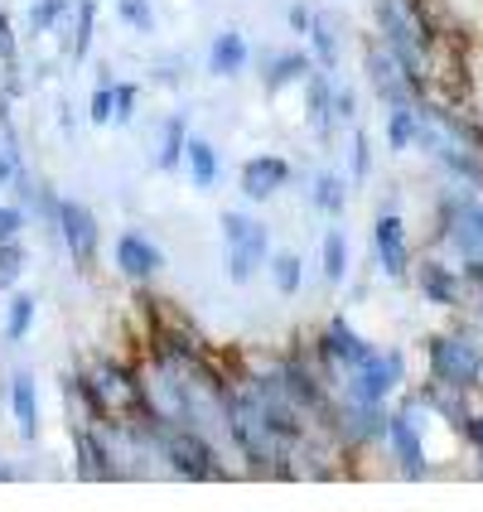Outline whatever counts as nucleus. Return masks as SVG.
<instances>
[{
    "label": "nucleus",
    "instance_id": "f257e3e1",
    "mask_svg": "<svg viewBox=\"0 0 483 512\" xmlns=\"http://www.w3.org/2000/svg\"><path fill=\"white\" fill-rule=\"evenodd\" d=\"M416 116H421L416 145L455 179L459 189L483 194V126L479 121L464 116L459 107H450V102H435V97H421Z\"/></svg>",
    "mask_w": 483,
    "mask_h": 512
},
{
    "label": "nucleus",
    "instance_id": "f03ea898",
    "mask_svg": "<svg viewBox=\"0 0 483 512\" xmlns=\"http://www.w3.org/2000/svg\"><path fill=\"white\" fill-rule=\"evenodd\" d=\"M223 406H228V435H232V450L252 464L256 474H276V479H300V469L290 464L295 450L281 445L271 426H266V416H261V406H256L252 387H247V377L237 372L228 382V392H223Z\"/></svg>",
    "mask_w": 483,
    "mask_h": 512
},
{
    "label": "nucleus",
    "instance_id": "7ed1b4c3",
    "mask_svg": "<svg viewBox=\"0 0 483 512\" xmlns=\"http://www.w3.org/2000/svg\"><path fill=\"white\" fill-rule=\"evenodd\" d=\"M150 450H160V459L170 464L179 479H194V484H223V479H232L228 464H223V450L199 426L160 421L155 435H150Z\"/></svg>",
    "mask_w": 483,
    "mask_h": 512
},
{
    "label": "nucleus",
    "instance_id": "20e7f679",
    "mask_svg": "<svg viewBox=\"0 0 483 512\" xmlns=\"http://www.w3.org/2000/svg\"><path fill=\"white\" fill-rule=\"evenodd\" d=\"M218 228H223V276L232 285L256 281V271L271 261V228L252 213H237V208L218 218Z\"/></svg>",
    "mask_w": 483,
    "mask_h": 512
},
{
    "label": "nucleus",
    "instance_id": "39448f33",
    "mask_svg": "<svg viewBox=\"0 0 483 512\" xmlns=\"http://www.w3.org/2000/svg\"><path fill=\"white\" fill-rule=\"evenodd\" d=\"M426 368L435 382L459 387V392H479L483 387V343L464 329L450 334H430L426 339Z\"/></svg>",
    "mask_w": 483,
    "mask_h": 512
},
{
    "label": "nucleus",
    "instance_id": "423d86ee",
    "mask_svg": "<svg viewBox=\"0 0 483 512\" xmlns=\"http://www.w3.org/2000/svg\"><path fill=\"white\" fill-rule=\"evenodd\" d=\"M435 247H450L464 261H483V203L474 189H455L435 203Z\"/></svg>",
    "mask_w": 483,
    "mask_h": 512
},
{
    "label": "nucleus",
    "instance_id": "0eeeda50",
    "mask_svg": "<svg viewBox=\"0 0 483 512\" xmlns=\"http://www.w3.org/2000/svg\"><path fill=\"white\" fill-rule=\"evenodd\" d=\"M401 382H406V353L401 348H377L363 368L343 372L339 397L358 401V406H387V397L401 392Z\"/></svg>",
    "mask_w": 483,
    "mask_h": 512
},
{
    "label": "nucleus",
    "instance_id": "6e6552de",
    "mask_svg": "<svg viewBox=\"0 0 483 512\" xmlns=\"http://www.w3.org/2000/svg\"><path fill=\"white\" fill-rule=\"evenodd\" d=\"M58 242H63V252L73 256L78 271H92V266H97L102 228H97V213H92L83 199H58Z\"/></svg>",
    "mask_w": 483,
    "mask_h": 512
},
{
    "label": "nucleus",
    "instance_id": "1a4fd4ad",
    "mask_svg": "<svg viewBox=\"0 0 483 512\" xmlns=\"http://www.w3.org/2000/svg\"><path fill=\"white\" fill-rule=\"evenodd\" d=\"M382 440H387V450H392L406 479H426V435H421V421H416V397L397 406V411H387V435Z\"/></svg>",
    "mask_w": 483,
    "mask_h": 512
},
{
    "label": "nucleus",
    "instance_id": "9d476101",
    "mask_svg": "<svg viewBox=\"0 0 483 512\" xmlns=\"http://www.w3.org/2000/svg\"><path fill=\"white\" fill-rule=\"evenodd\" d=\"M372 252H377V266H382L387 281L411 276V242H406V223H401V213L392 203L372 218Z\"/></svg>",
    "mask_w": 483,
    "mask_h": 512
},
{
    "label": "nucleus",
    "instance_id": "9b49d317",
    "mask_svg": "<svg viewBox=\"0 0 483 512\" xmlns=\"http://www.w3.org/2000/svg\"><path fill=\"white\" fill-rule=\"evenodd\" d=\"M314 353H319L324 363H334L339 372H353V368H363V363H368L377 348H372V343L363 339V334H358L353 324H348V314H334V319H329V324L319 329V339H314Z\"/></svg>",
    "mask_w": 483,
    "mask_h": 512
},
{
    "label": "nucleus",
    "instance_id": "f8f14e48",
    "mask_svg": "<svg viewBox=\"0 0 483 512\" xmlns=\"http://www.w3.org/2000/svg\"><path fill=\"white\" fill-rule=\"evenodd\" d=\"M363 73H368L372 92L382 97V107H397V102H421L411 83H406V73H401V63L392 58V49L382 44V39H368L363 44Z\"/></svg>",
    "mask_w": 483,
    "mask_h": 512
},
{
    "label": "nucleus",
    "instance_id": "ddd939ff",
    "mask_svg": "<svg viewBox=\"0 0 483 512\" xmlns=\"http://www.w3.org/2000/svg\"><path fill=\"white\" fill-rule=\"evenodd\" d=\"M411 276H416V290L426 295V305H440V310H464L469 305L464 276H459L455 266H445L440 256H421L411 266Z\"/></svg>",
    "mask_w": 483,
    "mask_h": 512
},
{
    "label": "nucleus",
    "instance_id": "4468645a",
    "mask_svg": "<svg viewBox=\"0 0 483 512\" xmlns=\"http://www.w3.org/2000/svg\"><path fill=\"white\" fill-rule=\"evenodd\" d=\"M116 271H121L131 285H150L160 271H165V252H160V242H150L145 232L126 228L121 237H116Z\"/></svg>",
    "mask_w": 483,
    "mask_h": 512
},
{
    "label": "nucleus",
    "instance_id": "2eb2a0df",
    "mask_svg": "<svg viewBox=\"0 0 483 512\" xmlns=\"http://www.w3.org/2000/svg\"><path fill=\"white\" fill-rule=\"evenodd\" d=\"M290 174L295 170H290L285 155H252V160H242V170H237V189H242L247 203H271L285 184H290Z\"/></svg>",
    "mask_w": 483,
    "mask_h": 512
},
{
    "label": "nucleus",
    "instance_id": "dca6fc26",
    "mask_svg": "<svg viewBox=\"0 0 483 512\" xmlns=\"http://www.w3.org/2000/svg\"><path fill=\"white\" fill-rule=\"evenodd\" d=\"M73 455H78V479H97V484L121 479V469H116V459H112V435H107V430L78 426V421H73Z\"/></svg>",
    "mask_w": 483,
    "mask_h": 512
},
{
    "label": "nucleus",
    "instance_id": "f3484780",
    "mask_svg": "<svg viewBox=\"0 0 483 512\" xmlns=\"http://www.w3.org/2000/svg\"><path fill=\"white\" fill-rule=\"evenodd\" d=\"M92 34H97V0H73V10L58 25V54L68 63H83L92 54Z\"/></svg>",
    "mask_w": 483,
    "mask_h": 512
},
{
    "label": "nucleus",
    "instance_id": "a211bd4d",
    "mask_svg": "<svg viewBox=\"0 0 483 512\" xmlns=\"http://www.w3.org/2000/svg\"><path fill=\"white\" fill-rule=\"evenodd\" d=\"M305 121H310V131L319 141H329L334 136V73H324V68H310L305 73Z\"/></svg>",
    "mask_w": 483,
    "mask_h": 512
},
{
    "label": "nucleus",
    "instance_id": "6ab92c4d",
    "mask_svg": "<svg viewBox=\"0 0 483 512\" xmlns=\"http://www.w3.org/2000/svg\"><path fill=\"white\" fill-rule=\"evenodd\" d=\"M314 68L310 49H276V54L261 58V87H266V97H281L285 87L305 83V73Z\"/></svg>",
    "mask_w": 483,
    "mask_h": 512
},
{
    "label": "nucleus",
    "instance_id": "aec40b11",
    "mask_svg": "<svg viewBox=\"0 0 483 512\" xmlns=\"http://www.w3.org/2000/svg\"><path fill=\"white\" fill-rule=\"evenodd\" d=\"M247 63H252L247 34L242 29H218L213 44H208V73L213 78H237V73H247Z\"/></svg>",
    "mask_w": 483,
    "mask_h": 512
},
{
    "label": "nucleus",
    "instance_id": "412c9836",
    "mask_svg": "<svg viewBox=\"0 0 483 512\" xmlns=\"http://www.w3.org/2000/svg\"><path fill=\"white\" fill-rule=\"evenodd\" d=\"M184 145H189V116L184 112H170L160 121V136L150 141V160L155 170H184Z\"/></svg>",
    "mask_w": 483,
    "mask_h": 512
},
{
    "label": "nucleus",
    "instance_id": "4be33fe9",
    "mask_svg": "<svg viewBox=\"0 0 483 512\" xmlns=\"http://www.w3.org/2000/svg\"><path fill=\"white\" fill-rule=\"evenodd\" d=\"M10 416H15V430L20 440H39V382L34 372H15L10 377Z\"/></svg>",
    "mask_w": 483,
    "mask_h": 512
},
{
    "label": "nucleus",
    "instance_id": "5701e85b",
    "mask_svg": "<svg viewBox=\"0 0 483 512\" xmlns=\"http://www.w3.org/2000/svg\"><path fill=\"white\" fill-rule=\"evenodd\" d=\"M310 58H314V68H324V73H339V63H343V34L339 25H334V15H324V10H314V20H310Z\"/></svg>",
    "mask_w": 483,
    "mask_h": 512
},
{
    "label": "nucleus",
    "instance_id": "b1692460",
    "mask_svg": "<svg viewBox=\"0 0 483 512\" xmlns=\"http://www.w3.org/2000/svg\"><path fill=\"white\" fill-rule=\"evenodd\" d=\"M416 401H421L426 411H435V416H445V421H450L455 430L464 426L469 416H474V411H469V392H459V387H445V382H435V377H430L426 387L416 392Z\"/></svg>",
    "mask_w": 483,
    "mask_h": 512
},
{
    "label": "nucleus",
    "instance_id": "393cba45",
    "mask_svg": "<svg viewBox=\"0 0 483 512\" xmlns=\"http://www.w3.org/2000/svg\"><path fill=\"white\" fill-rule=\"evenodd\" d=\"M184 170H189V179H194V189H213V184H218V174H223V165H218V145L208 141V136H194V131H189V145H184Z\"/></svg>",
    "mask_w": 483,
    "mask_h": 512
},
{
    "label": "nucleus",
    "instance_id": "a878e982",
    "mask_svg": "<svg viewBox=\"0 0 483 512\" xmlns=\"http://www.w3.org/2000/svg\"><path fill=\"white\" fill-rule=\"evenodd\" d=\"M416 136H421V116H416V102H397L387 107V150H416Z\"/></svg>",
    "mask_w": 483,
    "mask_h": 512
},
{
    "label": "nucleus",
    "instance_id": "bb28decb",
    "mask_svg": "<svg viewBox=\"0 0 483 512\" xmlns=\"http://www.w3.org/2000/svg\"><path fill=\"white\" fill-rule=\"evenodd\" d=\"M39 319V300L29 290H10V305H5V343H25L29 329Z\"/></svg>",
    "mask_w": 483,
    "mask_h": 512
},
{
    "label": "nucleus",
    "instance_id": "cd10ccee",
    "mask_svg": "<svg viewBox=\"0 0 483 512\" xmlns=\"http://www.w3.org/2000/svg\"><path fill=\"white\" fill-rule=\"evenodd\" d=\"M310 203L319 208V213L339 218L343 208H348V179H343V174H334V170L314 174V184H310Z\"/></svg>",
    "mask_w": 483,
    "mask_h": 512
},
{
    "label": "nucleus",
    "instance_id": "c85d7f7f",
    "mask_svg": "<svg viewBox=\"0 0 483 512\" xmlns=\"http://www.w3.org/2000/svg\"><path fill=\"white\" fill-rule=\"evenodd\" d=\"M319 261H324V281H329V285H343V281H348V261H353V252H348V232H343V228H329V232H324Z\"/></svg>",
    "mask_w": 483,
    "mask_h": 512
},
{
    "label": "nucleus",
    "instance_id": "c756f323",
    "mask_svg": "<svg viewBox=\"0 0 483 512\" xmlns=\"http://www.w3.org/2000/svg\"><path fill=\"white\" fill-rule=\"evenodd\" d=\"M271 285L281 290V295H300V285H305V256L300 252H271Z\"/></svg>",
    "mask_w": 483,
    "mask_h": 512
},
{
    "label": "nucleus",
    "instance_id": "7c9ffc66",
    "mask_svg": "<svg viewBox=\"0 0 483 512\" xmlns=\"http://www.w3.org/2000/svg\"><path fill=\"white\" fill-rule=\"evenodd\" d=\"M112 87H116V73L107 63H97V87L87 97V121L92 126H112Z\"/></svg>",
    "mask_w": 483,
    "mask_h": 512
},
{
    "label": "nucleus",
    "instance_id": "2f4dec72",
    "mask_svg": "<svg viewBox=\"0 0 483 512\" xmlns=\"http://www.w3.org/2000/svg\"><path fill=\"white\" fill-rule=\"evenodd\" d=\"M68 10H73V0H29V34H54Z\"/></svg>",
    "mask_w": 483,
    "mask_h": 512
},
{
    "label": "nucleus",
    "instance_id": "473e14b6",
    "mask_svg": "<svg viewBox=\"0 0 483 512\" xmlns=\"http://www.w3.org/2000/svg\"><path fill=\"white\" fill-rule=\"evenodd\" d=\"M29 271V247L15 237V242H0V290H15L20 276Z\"/></svg>",
    "mask_w": 483,
    "mask_h": 512
},
{
    "label": "nucleus",
    "instance_id": "72a5a7b5",
    "mask_svg": "<svg viewBox=\"0 0 483 512\" xmlns=\"http://www.w3.org/2000/svg\"><path fill=\"white\" fill-rule=\"evenodd\" d=\"M116 20L136 34H155V5L150 0H116Z\"/></svg>",
    "mask_w": 483,
    "mask_h": 512
},
{
    "label": "nucleus",
    "instance_id": "f704fd0d",
    "mask_svg": "<svg viewBox=\"0 0 483 512\" xmlns=\"http://www.w3.org/2000/svg\"><path fill=\"white\" fill-rule=\"evenodd\" d=\"M136 102H141V87L116 78V87H112V126H131V121H136Z\"/></svg>",
    "mask_w": 483,
    "mask_h": 512
},
{
    "label": "nucleus",
    "instance_id": "c9c22d12",
    "mask_svg": "<svg viewBox=\"0 0 483 512\" xmlns=\"http://www.w3.org/2000/svg\"><path fill=\"white\" fill-rule=\"evenodd\" d=\"M29 228V213L20 203H0V242H15V237H25Z\"/></svg>",
    "mask_w": 483,
    "mask_h": 512
},
{
    "label": "nucleus",
    "instance_id": "e433bc0d",
    "mask_svg": "<svg viewBox=\"0 0 483 512\" xmlns=\"http://www.w3.org/2000/svg\"><path fill=\"white\" fill-rule=\"evenodd\" d=\"M334 121L339 126H358V92L334 83Z\"/></svg>",
    "mask_w": 483,
    "mask_h": 512
},
{
    "label": "nucleus",
    "instance_id": "4c0bfd02",
    "mask_svg": "<svg viewBox=\"0 0 483 512\" xmlns=\"http://www.w3.org/2000/svg\"><path fill=\"white\" fill-rule=\"evenodd\" d=\"M0 63H20V34H15L10 10H0Z\"/></svg>",
    "mask_w": 483,
    "mask_h": 512
},
{
    "label": "nucleus",
    "instance_id": "58836bf2",
    "mask_svg": "<svg viewBox=\"0 0 483 512\" xmlns=\"http://www.w3.org/2000/svg\"><path fill=\"white\" fill-rule=\"evenodd\" d=\"M368 170H372L368 131H363V126H353V184H358V179H368Z\"/></svg>",
    "mask_w": 483,
    "mask_h": 512
},
{
    "label": "nucleus",
    "instance_id": "ea45409f",
    "mask_svg": "<svg viewBox=\"0 0 483 512\" xmlns=\"http://www.w3.org/2000/svg\"><path fill=\"white\" fill-rule=\"evenodd\" d=\"M20 165H25V160H20V150L0 141V189H10V184H15V170H20Z\"/></svg>",
    "mask_w": 483,
    "mask_h": 512
},
{
    "label": "nucleus",
    "instance_id": "a19ab883",
    "mask_svg": "<svg viewBox=\"0 0 483 512\" xmlns=\"http://www.w3.org/2000/svg\"><path fill=\"white\" fill-rule=\"evenodd\" d=\"M310 20H314V10L305 5V0H295V5L285 10V25H290V34H310Z\"/></svg>",
    "mask_w": 483,
    "mask_h": 512
},
{
    "label": "nucleus",
    "instance_id": "79ce46f5",
    "mask_svg": "<svg viewBox=\"0 0 483 512\" xmlns=\"http://www.w3.org/2000/svg\"><path fill=\"white\" fill-rule=\"evenodd\" d=\"M464 440H469V445H474V450H483V416H469V421H464Z\"/></svg>",
    "mask_w": 483,
    "mask_h": 512
},
{
    "label": "nucleus",
    "instance_id": "37998d69",
    "mask_svg": "<svg viewBox=\"0 0 483 512\" xmlns=\"http://www.w3.org/2000/svg\"><path fill=\"white\" fill-rule=\"evenodd\" d=\"M479 479H483V450H479Z\"/></svg>",
    "mask_w": 483,
    "mask_h": 512
}]
</instances>
